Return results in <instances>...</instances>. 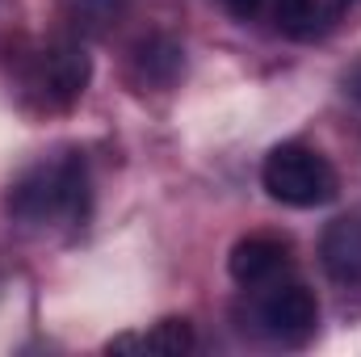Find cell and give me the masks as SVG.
<instances>
[{
  "label": "cell",
  "mask_w": 361,
  "mask_h": 357,
  "mask_svg": "<svg viewBox=\"0 0 361 357\" xmlns=\"http://www.w3.org/2000/svg\"><path fill=\"white\" fill-rule=\"evenodd\" d=\"M89 164L80 152H59L51 160L30 164L8 185V214L25 227H80L89 219Z\"/></svg>",
  "instance_id": "cell-1"
},
{
  "label": "cell",
  "mask_w": 361,
  "mask_h": 357,
  "mask_svg": "<svg viewBox=\"0 0 361 357\" xmlns=\"http://www.w3.org/2000/svg\"><path fill=\"white\" fill-rule=\"evenodd\" d=\"M92 63L85 55L80 42H55V47H42L34 55L21 59L17 68V97L38 109V114H63L72 109L85 89H89Z\"/></svg>",
  "instance_id": "cell-2"
},
{
  "label": "cell",
  "mask_w": 361,
  "mask_h": 357,
  "mask_svg": "<svg viewBox=\"0 0 361 357\" xmlns=\"http://www.w3.org/2000/svg\"><path fill=\"white\" fill-rule=\"evenodd\" d=\"M261 185L273 202L294 206V210L328 206L341 193V177L332 160L307 143H277L261 164Z\"/></svg>",
  "instance_id": "cell-3"
},
{
  "label": "cell",
  "mask_w": 361,
  "mask_h": 357,
  "mask_svg": "<svg viewBox=\"0 0 361 357\" xmlns=\"http://www.w3.org/2000/svg\"><path fill=\"white\" fill-rule=\"evenodd\" d=\"M252 320L265 341L281 349H302L319 332V298L302 282H269L252 303Z\"/></svg>",
  "instance_id": "cell-4"
},
{
  "label": "cell",
  "mask_w": 361,
  "mask_h": 357,
  "mask_svg": "<svg viewBox=\"0 0 361 357\" xmlns=\"http://www.w3.org/2000/svg\"><path fill=\"white\" fill-rule=\"evenodd\" d=\"M185 72V51H180L177 38L152 30L143 38L130 42L126 51V80L135 85L139 92H164L173 89Z\"/></svg>",
  "instance_id": "cell-5"
},
{
  "label": "cell",
  "mask_w": 361,
  "mask_h": 357,
  "mask_svg": "<svg viewBox=\"0 0 361 357\" xmlns=\"http://www.w3.org/2000/svg\"><path fill=\"white\" fill-rule=\"evenodd\" d=\"M290 269V244L281 236H269V231H252L244 240H235L231 257H227V273L244 286V290H261L277 282L281 273Z\"/></svg>",
  "instance_id": "cell-6"
},
{
  "label": "cell",
  "mask_w": 361,
  "mask_h": 357,
  "mask_svg": "<svg viewBox=\"0 0 361 357\" xmlns=\"http://www.w3.org/2000/svg\"><path fill=\"white\" fill-rule=\"evenodd\" d=\"M319 265L341 286H361V219H332L319 236Z\"/></svg>",
  "instance_id": "cell-7"
},
{
  "label": "cell",
  "mask_w": 361,
  "mask_h": 357,
  "mask_svg": "<svg viewBox=\"0 0 361 357\" xmlns=\"http://www.w3.org/2000/svg\"><path fill=\"white\" fill-rule=\"evenodd\" d=\"M126 13H130V0H59L55 4V17L72 42L105 38Z\"/></svg>",
  "instance_id": "cell-8"
},
{
  "label": "cell",
  "mask_w": 361,
  "mask_h": 357,
  "mask_svg": "<svg viewBox=\"0 0 361 357\" xmlns=\"http://www.w3.org/2000/svg\"><path fill=\"white\" fill-rule=\"evenodd\" d=\"M105 349H109V353L180 357V353H189V349H193V328H189V320H177V315H169V320L152 324V332H122V337H114Z\"/></svg>",
  "instance_id": "cell-9"
},
{
  "label": "cell",
  "mask_w": 361,
  "mask_h": 357,
  "mask_svg": "<svg viewBox=\"0 0 361 357\" xmlns=\"http://www.w3.org/2000/svg\"><path fill=\"white\" fill-rule=\"evenodd\" d=\"M269 8L277 34H286L294 42H311L328 30V8L319 0H269Z\"/></svg>",
  "instance_id": "cell-10"
},
{
  "label": "cell",
  "mask_w": 361,
  "mask_h": 357,
  "mask_svg": "<svg viewBox=\"0 0 361 357\" xmlns=\"http://www.w3.org/2000/svg\"><path fill=\"white\" fill-rule=\"evenodd\" d=\"M341 89H345L349 101H357V105H361V55L345 68V72H341Z\"/></svg>",
  "instance_id": "cell-11"
},
{
  "label": "cell",
  "mask_w": 361,
  "mask_h": 357,
  "mask_svg": "<svg viewBox=\"0 0 361 357\" xmlns=\"http://www.w3.org/2000/svg\"><path fill=\"white\" fill-rule=\"evenodd\" d=\"M227 4V13L235 17V21H252L261 8H265V0H223Z\"/></svg>",
  "instance_id": "cell-12"
},
{
  "label": "cell",
  "mask_w": 361,
  "mask_h": 357,
  "mask_svg": "<svg viewBox=\"0 0 361 357\" xmlns=\"http://www.w3.org/2000/svg\"><path fill=\"white\" fill-rule=\"evenodd\" d=\"M324 8H328V21H332V17H349V13H357L361 0H324Z\"/></svg>",
  "instance_id": "cell-13"
}]
</instances>
